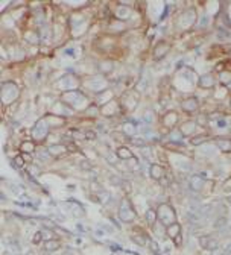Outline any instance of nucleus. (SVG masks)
<instances>
[{"label": "nucleus", "mask_w": 231, "mask_h": 255, "mask_svg": "<svg viewBox=\"0 0 231 255\" xmlns=\"http://www.w3.org/2000/svg\"><path fill=\"white\" fill-rule=\"evenodd\" d=\"M157 216H158V219L161 220V222L164 225H167V226L175 223V213H173L172 207H169V205H161L158 208V211H157Z\"/></svg>", "instance_id": "obj_1"}, {"label": "nucleus", "mask_w": 231, "mask_h": 255, "mask_svg": "<svg viewBox=\"0 0 231 255\" xmlns=\"http://www.w3.org/2000/svg\"><path fill=\"white\" fill-rule=\"evenodd\" d=\"M151 176H152L154 179H157V181L161 179V178H163V169H161L160 166H157V164L152 166V167H151Z\"/></svg>", "instance_id": "obj_2"}, {"label": "nucleus", "mask_w": 231, "mask_h": 255, "mask_svg": "<svg viewBox=\"0 0 231 255\" xmlns=\"http://www.w3.org/2000/svg\"><path fill=\"white\" fill-rule=\"evenodd\" d=\"M167 232H169V235L172 237V239H175V237L179 234V225H178V223L169 225V226H167Z\"/></svg>", "instance_id": "obj_3"}, {"label": "nucleus", "mask_w": 231, "mask_h": 255, "mask_svg": "<svg viewBox=\"0 0 231 255\" xmlns=\"http://www.w3.org/2000/svg\"><path fill=\"white\" fill-rule=\"evenodd\" d=\"M117 154H119V157H120L122 160H131V158H133V154H131V150H128L126 147H120Z\"/></svg>", "instance_id": "obj_4"}, {"label": "nucleus", "mask_w": 231, "mask_h": 255, "mask_svg": "<svg viewBox=\"0 0 231 255\" xmlns=\"http://www.w3.org/2000/svg\"><path fill=\"white\" fill-rule=\"evenodd\" d=\"M146 217H147V222H149V223H154L158 216H157V211H154V210H147Z\"/></svg>", "instance_id": "obj_5"}, {"label": "nucleus", "mask_w": 231, "mask_h": 255, "mask_svg": "<svg viewBox=\"0 0 231 255\" xmlns=\"http://www.w3.org/2000/svg\"><path fill=\"white\" fill-rule=\"evenodd\" d=\"M46 249L47 251H56V249H59V242H56V240L47 242L46 243Z\"/></svg>", "instance_id": "obj_6"}, {"label": "nucleus", "mask_w": 231, "mask_h": 255, "mask_svg": "<svg viewBox=\"0 0 231 255\" xmlns=\"http://www.w3.org/2000/svg\"><path fill=\"white\" fill-rule=\"evenodd\" d=\"M183 106L187 109V111H193L196 108V99H190V102H184Z\"/></svg>", "instance_id": "obj_7"}, {"label": "nucleus", "mask_w": 231, "mask_h": 255, "mask_svg": "<svg viewBox=\"0 0 231 255\" xmlns=\"http://www.w3.org/2000/svg\"><path fill=\"white\" fill-rule=\"evenodd\" d=\"M216 143H218V146H221L224 150H228V149H231V141H228V140H224V138H221V140H218Z\"/></svg>", "instance_id": "obj_8"}, {"label": "nucleus", "mask_w": 231, "mask_h": 255, "mask_svg": "<svg viewBox=\"0 0 231 255\" xmlns=\"http://www.w3.org/2000/svg\"><path fill=\"white\" fill-rule=\"evenodd\" d=\"M208 242H210V237H201V239H199L201 246L205 248V249H207V246H208Z\"/></svg>", "instance_id": "obj_9"}, {"label": "nucleus", "mask_w": 231, "mask_h": 255, "mask_svg": "<svg viewBox=\"0 0 231 255\" xmlns=\"http://www.w3.org/2000/svg\"><path fill=\"white\" fill-rule=\"evenodd\" d=\"M207 140V137H199V138H192V143L193 144H199V143H202V141H205Z\"/></svg>", "instance_id": "obj_10"}, {"label": "nucleus", "mask_w": 231, "mask_h": 255, "mask_svg": "<svg viewBox=\"0 0 231 255\" xmlns=\"http://www.w3.org/2000/svg\"><path fill=\"white\" fill-rule=\"evenodd\" d=\"M27 150V152H32V149H34V144L32 143H23V150Z\"/></svg>", "instance_id": "obj_11"}, {"label": "nucleus", "mask_w": 231, "mask_h": 255, "mask_svg": "<svg viewBox=\"0 0 231 255\" xmlns=\"http://www.w3.org/2000/svg\"><path fill=\"white\" fill-rule=\"evenodd\" d=\"M23 163H24V161L21 160V157H17V158L14 160V164L17 166V167H21V166H23Z\"/></svg>", "instance_id": "obj_12"}, {"label": "nucleus", "mask_w": 231, "mask_h": 255, "mask_svg": "<svg viewBox=\"0 0 231 255\" xmlns=\"http://www.w3.org/2000/svg\"><path fill=\"white\" fill-rule=\"evenodd\" d=\"M41 239H43V235H41V232L35 234V235H34V243H35V245H37V243H40V242H41Z\"/></svg>", "instance_id": "obj_13"}, {"label": "nucleus", "mask_w": 231, "mask_h": 255, "mask_svg": "<svg viewBox=\"0 0 231 255\" xmlns=\"http://www.w3.org/2000/svg\"><path fill=\"white\" fill-rule=\"evenodd\" d=\"M218 220H219V222H216V225H214L216 228H218V226H222V225H225V223H227V220H225L224 217H221V219H218Z\"/></svg>", "instance_id": "obj_14"}, {"label": "nucleus", "mask_w": 231, "mask_h": 255, "mask_svg": "<svg viewBox=\"0 0 231 255\" xmlns=\"http://www.w3.org/2000/svg\"><path fill=\"white\" fill-rule=\"evenodd\" d=\"M196 181H198V182H201V179H198V178H196ZM192 182H193L192 185H195V179H192ZM196 187H198V188H201L202 185H201V184H196Z\"/></svg>", "instance_id": "obj_15"}, {"label": "nucleus", "mask_w": 231, "mask_h": 255, "mask_svg": "<svg viewBox=\"0 0 231 255\" xmlns=\"http://www.w3.org/2000/svg\"><path fill=\"white\" fill-rule=\"evenodd\" d=\"M94 135H93V132H87V138H93Z\"/></svg>", "instance_id": "obj_16"}, {"label": "nucleus", "mask_w": 231, "mask_h": 255, "mask_svg": "<svg viewBox=\"0 0 231 255\" xmlns=\"http://www.w3.org/2000/svg\"><path fill=\"white\" fill-rule=\"evenodd\" d=\"M228 202H230V203H231V197H228Z\"/></svg>", "instance_id": "obj_17"}]
</instances>
